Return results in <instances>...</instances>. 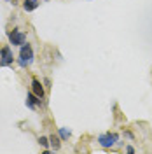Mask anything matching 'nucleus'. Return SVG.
Listing matches in <instances>:
<instances>
[{
	"instance_id": "39448f33",
	"label": "nucleus",
	"mask_w": 152,
	"mask_h": 154,
	"mask_svg": "<svg viewBox=\"0 0 152 154\" xmlns=\"http://www.w3.org/2000/svg\"><path fill=\"white\" fill-rule=\"evenodd\" d=\"M42 103V98H38L33 91H30L28 95H26V107H30V109H35L37 105H40Z\"/></svg>"
},
{
	"instance_id": "0eeeda50",
	"label": "nucleus",
	"mask_w": 152,
	"mask_h": 154,
	"mask_svg": "<svg viewBox=\"0 0 152 154\" xmlns=\"http://www.w3.org/2000/svg\"><path fill=\"white\" fill-rule=\"evenodd\" d=\"M37 5H38L37 0H26V2L23 4V9L25 11H35L37 9Z\"/></svg>"
},
{
	"instance_id": "f257e3e1",
	"label": "nucleus",
	"mask_w": 152,
	"mask_h": 154,
	"mask_svg": "<svg viewBox=\"0 0 152 154\" xmlns=\"http://www.w3.org/2000/svg\"><path fill=\"white\" fill-rule=\"evenodd\" d=\"M32 61H33V49H32L30 44H23V46H21V53H19L18 63L21 67H26Z\"/></svg>"
},
{
	"instance_id": "9b49d317",
	"label": "nucleus",
	"mask_w": 152,
	"mask_h": 154,
	"mask_svg": "<svg viewBox=\"0 0 152 154\" xmlns=\"http://www.w3.org/2000/svg\"><path fill=\"white\" fill-rule=\"evenodd\" d=\"M126 152L133 154V152H135V149H133V147H131V145H128V147H126Z\"/></svg>"
},
{
	"instance_id": "20e7f679",
	"label": "nucleus",
	"mask_w": 152,
	"mask_h": 154,
	"mask_svg": "<svg viewBox=\"0 0 152 154\" xmlns=\"http://www.w3.org/2000/svg\"><path fill=\"white\" fill-rule=\"evenodd\" d=\"M9 40H11L12 46H23L25 40H26V37H25V33H23L21 30H12L9 33Z\"/></svg>"
},
{
	"instance_id": "6e6552de",
	"label": "nucleus",
	"mask_w": 152,
	"mask_h": 154,
	"mask_svg": "<svg viewBox=\"0 0 152 154\" xmlns=\"http://www.w3.org/2000/svg\"><path fill=\"white\" fill-rule=\"evenodd\" d=\"M49 142H51V145H53V149L54 151H59V147H61V142H59V138L58 137H49Z\"/></svg>"
},
{
	"instance_id": "423d86ee",
	"label": "nucleus",
	"mask_w": 152,
	"mask_h": 154,
	"mask_svg": "<svg viewBox=\"0 0 152 154\" xmlns=\"http://www.w3.org/2000/svg\"><path fill=\"white\" fill-rule=\"evenodd\" d=\"M32 91H33L38 98H44V88H42V84H40L38 79H33V81H32Z\"/></svg>"
},
{
	"instance_id": "7ed1b4c3",
	"label": "nucleus",
	"mask_w": 152,
	"mask_h": 154,
	"mask_svg": "<svg viewBox=\"0 0 152 154\" xmlns=\"http://www.w3.org/2000/svg\"><path fill=\"white\" fill-rule=\"evenodd\" d=\"M12 61H14L12 49H11L9 46L2 48V51H0V65H12Z\"/></svg>"
},
{
	"instance_id": "ddd939ff",
	"label": "nucleus",
	"mask_w": 152,
	"mask_h": 154,
	"mask_svg": "<svg viewBox=\"0 0 152 154\" xmlns=\"http://www.w3.org/2000/svg\"><path fill=\"white\" fill-rule=\"evenodd\" d=\"M46 2H47V0H46Z\"/></svg>"
},
{
	"instance_id": "f03ea898",
	"label": "nucleus",
	"mask_w": 152,
	"mask_h": 154,
	"mask_svg": "<svg viewBox=\"0 0 152 154\" xmlns=\"http://www.w3.org/2000/svg\"><path fill=\"white\" fill-rule=\"evenodd\" d=\"M117 135L115 133H103L98 137V142H100V145L102 147H105V149H108V147H112V145H115V142H117Z\"/></svg>"
},
{
	"instance_id": "1a4fd4ad",
	"label": "nucleus",
	"mask_w": 152,
	"mask_h": 154,
	"mask_svg": "<svg viewBox=\"0 0 152 154\" xmlns=\"http://www.w3.org/2000/svg\"><path fill=\"white\" fill-rule=\"evenodd\" d=\"M59 137H61L63 140H67L68 137H70V130H67V128H59Z\"/></svg>"
},
{
	"instance_id": "9d476101",
	"label": "nucleus",
	"mask_w": 152,
	"mask_h": 154,
	"mask_svg": "<svg viewBox=\"0 0 152 154\" xmlns=\"http://www.w3.org/2000/svg\"><path fill=\"white\" fill-rule=\"evenodd\" d=\"M38 144L42 145V147H47V145L51 144V142H49L47 137H40V138H38Z\"/></svg>"
},
{
	"instance_id": "f8f14e48",
	"label": "nucleus",
	"mask_w": 152,
	"mask_h": 154,
	"mask_svg": "<svg viewBox=\"0 0 152 154\" xmlns=\"http://www.w3.org/2000/svg\"><path fill=\"white\" fill-rule=\"evenodd\" d=\"M7 2H11V0H7Z\"/></svg>"
}]
</instances>
